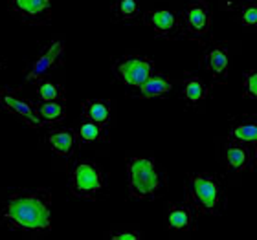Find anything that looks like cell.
Segmentation results:
<instances>
[{
    "instance_id": "6da1fadb",
    "label": "cell",
    "mask_w": 257,
    "mask_h": 240,
    "mask_svg": "<svg viewBox=\"0 0 257 240\" xmlns=\"http://www.w3.org/2000/svg\"><path fill=\"white\" fill-rule=\"evenodd\" d=\"M0 225L11 233L39 236L52 231V191L13 189L0 196Z\"/></svg>"
},
{
    "instance_id": "7a4b0ae2",
    "label": "cell",
    "mask_w": 257,
    "mask_h": 240,
    "mask_svg": "<svg viewBox=\"0 0 257 240\" xmlns=\"http://www.w3.org/2000/svg\"><path fill=\"white\" fill-rule=\"evenodd\" d=\"M128 196L134 200H153L166 185L160 165L149 156H128L125 161Z\"/></svg>"
},
{
    "instance_id": "3957f363",
    "label": "cell",
    "mask_w": 257,
    "mask_h": 240,
    "mask_svg": "<svg viewBox=\"0 0 257 240\" xmlns=\"http://www.w3.org/2000/svg\"><path fill=\"white\" fill-rule=\"evenodd\" d=\"M186 198L202 216H220L226 207L222 181L213 172H193L186 183Z\"/></svg>"
},
{
    "instance_id": "277c9868",
    "label": "cell",
    "mask_w": 257,
    "mask_h": 240,
    "mask_svg": "<svg viewBox=\"0 0 257 240\" xmlns=\"http://www.w3.org/2000/svg\"><path fill=\"white\" fill-rule=\"evenodd\" d=\"M107 176L96 161L74 160L68 167V189L79 200H96L105 192Z\"/></svg>"
},
{
    "instance_id": "5b68a950",
    "label": "cell",
    "mask_w": 257,
    "mask_h": 240,
    "mask_svg": "<svg viewBox=\"0 0 257 240\" xmlns=\"http://www.w3.org/2000/svg\"><path fill=\"white\" fill-rule=\"evenodd\" d=\"M64 57V41L61 39H54L48 44H44L37 57L28 64V68L24 70L22 75V85L24 86H35L39 81L46 79L55 66L63 61Z\"/></svg>"
},
{
    "instance_id": "8992f818",
    "label": "cell",
    "mask_w": 257,
    "mask_h": 240,
    "mask_svg": "<svg viewBox=\"0 0 257 240\" xmlns=\"http://www.w3.org/2000/svg\"><path fill=\"white\" fill-rule=\"evenodd\" d=\"M0 114L13 116L32 128L44 127V121L37 114V105H33L19 88H0Z\"/></svg>"
},
{
    "instance_id": "52a82bcc",
    "label": "cell",
    "mask_w": 257,
    "mask_h": 240,
    "mask_svg": "<svg viewBox=\"0 0 257 240\" xmlns=\"http://www.w3.org/2000/svg\"><path fill=\"white\" fill-rule=\"evenodd\" d=\"M112 70L114 74H116V77L125 86H128V88H138L155 72V61L151 59V57H147V55L131 54L114 61Z\"/></svg>"
},
{
    "instance_id": "ba28073f",
    "label": "cell",
    "mask_w": 257,
    "mask_h": 240,
    "mask_svg": "<svg viewBox=\"0 0 257 240\" xmlns=\"http://www.w3.org/2000/svg\"><path fill=\"white\" fill-rule=\"evenodd\" d=\"M54 0H8L11 15L30 26H46L52 21Z\"/></svg>"
},
{
    "instance_id": "9c48e42d",
    "label": "cell",
    "mask_w": 257,
    "mask_h": 240,
    "mask_svg": "<svg viewBox=\"0 0 257 240\" xmlns=\"http://www.w3.org/2000/svg\"><path fill=\"white\" fill-rule=\"evenodd\" d=\"M182 28L188 37H206L211 30V11L208 0H188L184 8Z\"/></svg>"
},
{
    "instance_id": "30bf717a",
    "label": "cell",
    "mask_w": 257,
    "mask_h": 240,
    "mask_svg": "<svg viewBox=\"0 0 257 240\" xmlns=\"http://www.w3.org/2000/svg\"><path fill=\"white\" fill-rule=\"evenodd\" d=\"M144 26L153 30L155 35L164 39L177 37L178 33L184 32L182 28V15L167 8H156V10H147L142 15Z\"/></svg>"
},
{
    "instance_id": "8fae6325",
    "label": "cell",
    "mask_w": 257,
    "mask_h": 240,
    "mask_svg": "<svg viewBox=\"0 0 257 240\" xmlns=\"http://www.w3.org/2000/svg\"><path fill=\"white\" fill-rule=\"evenodd\" d=\"M224 160L228 163V167L233 172H237V174L252 172L257 160L255 145L237 141V139H230L224 145Z\"/></svg>"
},
{
    "instance_id": "7c38bea8",
    "label": "cell",
    "mask_w": 257,
    "mask_h": 240,
    "mask_svg": "<svg viewBox=\"0 0 257 240\" xmlns=\"http://www.w3.org/2000/svg\"><path fill=\"white\" fill-rule=\"evenodd\" d=\"M44 145L61 158H72L79 147V139H77L75 128L52 125L44 134Z\"/></svg>"
},
{
    "instance_id": "4fadbf2b",
    "label": "cell",
    "mask_w": 257,
    "mask_h": 240,
    "mask_svg": "<svg viewBox=\"0 0 257 240\" xmlns=\"http://www.w3.org/2000/svg\"><path fill=\"white\" fill-rule=\"evenodd\" d=\"M197 209L186 202L171 203L166 211V224L173 233H193L197 227Z\"/></svg>"
},
{
    "instance_id": "5bb4252c",
    "label": "cell",
    "mask_w": 257,
    "mask_h": 240,
    "mask_svg": "<svg viewBox=\"0 0 257 240\" xmlns=\"http://www.w3.org/2000/svg\"><path fill=\"white\" fill-rule=\"evenodd\" d=\"M202 63L215 83H224L230 72V50L224 44H211L204 52Z\"/></svg>"
},
{
    "instance_id": "9a60e30c",
    "label": "cell",
    "mask_w": 257,
    "mask_h": 240,
    "mask_svg": "<svg viewBox=\"0 0 257 240\" xmlns=\"http://www.w3.org/2000/svg\"><path fill=\"white\" fill-rule=\"evenodd\" d=\"M171 90H173L171 79L166 74H160V72L155 70L147 77V81H145L144 85L134 88L133 97H138V99H160V97L167 96Z\"/></svg>"
},
{
    "instance_id": "2e32d148",
    "label": "cell",
    "mask_w": 257,
    "mask_h": 240,
    "mask_svg": "<svg viewBox=\"0 0 257 240\" xmlns=\"http://www.w3.org/2000/svg\"><path fill=\"white\" fill-rule=\"evenodd\" d=\"M75 134L79 139V147L108 143V125H101L92 119L81 118L75 125Z\"/></svg>"
},
{
    "instance_id": "e0dca14e",
    "label": "cell",
    "mask_w": 257,
    "mask_h": 240,
    "mask_svg": "<svg viewBox=\"0 0 257 240\" xmlns=\"http://www.w3.org/2000/svg\"><path fill=\"white\" fill-rule=\"evenodd\" d=\"M209 85L202 77H198V75H186L182 79V99L186 101L188 107L197 108L200 105L206 103V99L209 97Z\"/></svg>"
},
{
    "instance_id": "ac0fdd59",
    "label": "cell",
    "mask_w": 257,
    "mask_h": 240,
    "mask_svg": "<svg viewBox=\"0 0 257 240\" xmlns=\"http://www.w3.org/2000/svg\"><path fill=\"white\" fill-rule=\"evenodd\" d=\"M83 118L92 119L101 125H108L112 119V103L108 99H99V97H88L81 105Z\"/></svg>"
},
{
    "instance_id": "d6986e66",
    "label": "cell",
    "mask_w": 257,
    "mask_h": 240,
    "mask_svg": "<svg viewBox=\"0 0 257 240\" xmlns=\"http://www.w3.org/2000/svg\"><path fill=\"white\" fill-rule=\"evenodd\" d=\"M230 139L244 141L257 147V118L237 119L230 128Z\"/></svg>"
},
{
    "instance_id": "ffe728a7",
    "label": "cell",
    "mask_w": 257,
    "mask_h": 240,
    "mask_svg": "<svg viewBox=\"0 0 257 240\" xmlns=\"http://www.w3.org/2000/svg\"><path fill=\"white\" fill-rule=\"evenodd\" d=\"M112 15L116 21L133 24L142 17V4L140 0H114L112 2Z\"/></svg>"
},
{
    "instance_id": "44dd1931",
    "label": "cell",
    "mask_w": 257,
    "mask_h": 240,
    "mask_svg": "<svg viewBox=\"0 0 257 240\" xmlns=\"http://www.w3.org/2000/svg\"><path fill=\"white\" fill-rule=\"evenodd\" d=\"M37 114L44 125H59L66 118V105L64 101H39Z\"/></svg>"
},
{
    "instance_id": "7402d4cb",
    "label": "cell",
    "mask_w": 257,
    "mask_h": 240,
    "mask_svg": "<svg viewBox=\"0 0 257 240\" xmlns=\"http://www.w3.org/2000/svg\"><path fill=\"white\" fill-rule=\"evenodd\" d=\"M33 90H35L37 101H64V86L48 77L39 81L37 85L33 86Z\"/></svg>"
},
{
    "instance_id": "603a6c76",
    "label": "cell",
    "mask_w": 257,
    "mask_h": 240,
    "mask_svg": "<svg viewBox=\"0 0 257 240\" xmlns=\"http://www.w3.org/2000/svg\"><path fill=\"white\" fill-rule=\"evenodd\" d=\"M239 19L244 28H257V4H253L252 0H248L239 8Z\"/></svg>"
},
{
    "instance_id": "cb8c5ba5",
    "label": "cell",
    "mask_w": 257,
    "mask_h": 240,
    "mask_svg": "<svg viewBox=\"0 0 257 240\" xmlns=\"http://www.w3.org/2000/svg\"><path fill=\"white\" fill-rule=\"evenodd\" d=\"M242 94L246 99L257 101V68L248 70L242 79Z\"/></svg>"
},
{
    "instance_id": "d4e9b609",
    "label": "cell",
    "mask_w": 257,
    "mask_h": 240,
    "mask_svg": "<svg viewBox=\"0 0 257 240\" xmlns=\"http://www.w3.org/2000/svg\"><path fill=\"white\" fill-rule=\"evenodd\" d=\"M142 238V233L136 229H123V231H116L110 235V240H140Z\"/></svg>"
},
{
    "instance_id": "484cf974",
    "label": "cell",
    "mask_w": 257,
    "mask_h": 240,
    "mask_svg": "<svg viewBox=\"0 0 257 240\" xmlns=\"http://www.w3.org/2000/svg\"><path fill=\"white\" fill-rule=\"evenodd\" d=\"M230 2H239V0H230Z\"/></svg>"
},
{
    "instance_id": "4316f807",
    "label": "cell",
    "mask_w": 257,
    "mask_h": 240,
    "mask_svg": "<svg viewBox=\"0 0 257 240\" xmlns=\"http://www.w3.org/2000/svg\"><path fill=\"white\" fill-rule=\"evenodd\" d=\"M252 2H253V4H257V0H252Z\"/></svg>"
}]
</instances>
